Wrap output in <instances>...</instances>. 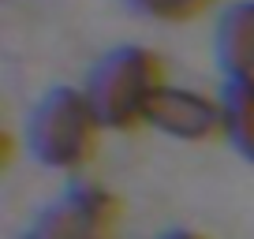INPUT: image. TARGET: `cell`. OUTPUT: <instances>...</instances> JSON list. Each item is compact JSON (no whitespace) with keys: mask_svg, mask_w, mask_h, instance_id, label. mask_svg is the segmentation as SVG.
<instances>
[{"mask_svg":"<svg viewBox=\"0 0 254 239\" xmlns=\"http://www.w3.org/2000/svg\"><path fill=\"white\" fill-rule=\"evenodd\" d=\"M97 127H101V120H97L86 90L56 86L34 105L30 123H26V146H30L34 161H41L45 168L67 172L90 161Z\"/></svg>","mask_w":254,"mask_h":239,"instance_id":"1","label":"cell"},{"mask_svg":"<svg viewBox=\"0 0 254 239\" xmlns=\"http://www.w3.org/2000/svg\"><path fill=\"white\" fill-rule=\"evenodd\" d=\"M161 86L157 56L142 45H120L97 60L86 79V97L101 127H135L146 123L150 97Z\"/></svg>","mask_w":254,"mask_h":239,"instance_id":"2","label":"cell"},{"mask_svg":"<svg viewBox=\"0 0 254 239\" xmlns=\"http://www.w3.org/2000/svg\"><path fill=\"white\" fill-rule=\"evenodd\" d=\"M116 221V202L101 187H67L38 213L26 239H105Z\"/></svg>","mask_w":254,"mask_h":239,"instance_id":"3","label":"cell"},{"mask_svg":"<svg viewBox=\"0 0 254 239\" xmlns=\"http://www.w3.org/2000/svg\"><path fill=\"white\" fill-rule=\"evenodd\" d=\"M146 123L172 138H183V142H202V138H213L217 131H224V109H221V97L213 101L198 90L161 82L157 94L150 97Z\"/></svg>","mask_w":254,"mask_h":239,"instance_id":"4","label":"cell"},{"mask_svg":"<svg viewBox=\"0 0 254 239\" xmlns=\"http://www.w3.org/2000/svg\"><path fill=\"white\" fill-rule=\"evenodd\" d=\"M213 56L228 79H254V0H236L221 11Z\"/></svg>","mask_w":254,"mask_h":239,"instance_id":"5","label":"cell"},{"mask_svg":"<svg viewBox=\"0 0 254 239\" xmlns=\"http://www.w3.org/2000/svg\"><path fill=\"white\" fill-rule=\"evenodd\" d=\"M224 135L236 153L254 165V79H228L221 90Z\"/></svg>","mask_w":254,"mask_h":239,"instance_id":"6","label":"cell"},{"mask_svg":"<svg viewBox=\"0 0 254 239\" xmlns=\"http://www.w3.org/2000/svg\"><path fill=\"white\" fill-rule=\"evenodd\" d=\"M127 8H135L146 19H165V23H180V19H194L198 11L209 8V0H127Z\"/></svg>","mask_w":254,"mask_h":239,"instance_id":"7","label":"cell"},{"mask_svg":"<svg viewBox=\"0 0 254 239\" xmlns=\"http://www.w3.org/2000/svg\"><path fill=\"white\" fill-rule=\"evenodd\" d=\"M157 239H202V236L190 232V228H172V232H165V236H157Z\"/></svg>","mask_w":254,"mask_h":239,"instance_id":"8","label":"cell"}]
</instances>
